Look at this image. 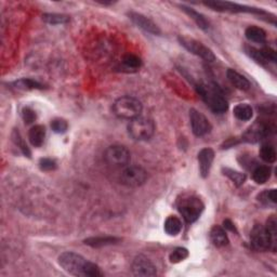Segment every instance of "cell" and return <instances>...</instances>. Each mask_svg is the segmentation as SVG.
Wrapping results in <instances>:
<instances>
[{"instance_id":"cell-30","label":"cell","mask_w":277,"mask_h":277,"mask_svg":"<svg viewBox=\"0 0 277 277\" xmlns=\"http://www.w3.org/2000/svg\"><path fill=\"white\" fill-rule=\"evenodd\" d=\"M188 257V250L186 248H183V247H178L176 248L175 250H173L170 256H169V260L171 263H179L183 261V260H185Z\"/></svg>"},{"instance_id":"cell-9","label":"cell","mask_w":277,"mask_h":277,"mask_svg":"<svg viewBox=\"0 0 277 277\" xmlns=\"http://www.w3.org/2000/svg\"><path fill=\"white\" fill-rule=\"evenodd\" d=\"M104 159L110 166L116 168L126 167L130 161V152L123 145H111L105 151Z\"/></svg>"},{"instance_id":"cell-3","label":"cell","mask_w":277,"mask_h":277,"mask_svg":"<svg viewBox=\"0 0 277 277\" xmlns=\"http://www.w3.org/2000/svg\"><path fill=\"white\" fill-rule=\"evenodd\" d=\"M142 110V103L133 96H122L113 104L114 114L119 118L129 119V121L139 117Z\"/></svg>"},{"instance_id":"cell-38","label":"cell","mask_w":277,"mask_h":277,"mask_svg":"<svg viewBox=\"0 0 277 277\" xmlns=\"http://www.w3.org/2000/svg\"><path fill=\"white\" fill-rule=\"evenodd\" d=\"M39 167L43 171H51L57 168V162L50 158H42L39 161Z\"/></svg>"},{"instance_id":"cell-35","label":"cell","mask_w":277,"mask_h":277,"mask_svg":"<svg viewBox=\"0 0 277 277\" xmlns=\"http://www.w3.org/2000/svg\"><path fill=\"white\" fill-rule=\"evenodd\" d=\"M265 227H267V230L268 232L270 233V235L271 237H272V241L274 242V244L276 245V241H277V222H276V218L274 215L271 216V218L267 221V225H265Z\"/></svg>"},{"instance_id":"cell-29","label":"cell","mask_w":277,"mask_h":277,"mask_svg":"<svg viewBox=\"0 0 277 277\" xmlns=\"http://www.w3.org/2000/svg\"><path fill=\"white\" fill-rule=\"evenodd\" d=\"M123 63L124 64V66L130 69H138L142 66V60L132 53L126 54L123 58Z\"/></svg>"},{"instance_id":"cell-25","label":"cell","mask_w":277,"mask_h":277,"mask_svg":"<svg viewBox=\"0 0 277 277\" xmlns=\"http://www.w3.org/2000/svg\"><path fill=\"white\" fill-rule=\"evenodd\" d=\"M271 177V169L268 166H258L252 172V179L257 184H264Z\"/></svg>"},{"instance_id":"cell-8","label":"cell","mask_w":277,"mask_h":277,"mask_svg":"<svg viewBox=\"0 0 277 277\" xmlns=\"http://www.w3.org/2000/svg\"><path fill=\"white\" fill-rule=\"evenodd\" d=\"M251 245L253 249L258 251H267V250H276V245L272 241L270 233L267 227L263 225H254L250 234Z\"/></svg>"},{"instance_id":"cell-17","label":"cell","mask_w":277,"mask_h":277,"mask_svg":"<svg viewBox=\"0 0 277 277\" xmlns=\"http://www.w3.org/2000/svg\"><path fill=\"white\" fill-rule=\"evenodd\" d=\"M30 142L35 148H39L45 142L46 139V128L42 124H36L31 127L29 132Z\"/></svg>"},{"instance_id":"cell-34","label":"cell","mask_w":277,"mask_h":277,"mask_svg":"<svg viewBox=\"0 0 277 277\" xmlns=\"http://www.w3.org/2000/svg\"><path fill=\"white\" fill-rule=\"evenodd\" d=\"M51 128L53 130V132L64 133V132L67 131L68 123L63 118H56L51 122Z\"/></svg>"},{"instance_id":"cell-31","label":"cell","mask_w":277,"mask_h":277,"mask_svg":"<svg viewBox=\"0 0 277 277\" xmlns=\"http://www.w3.org/2000/svg\"><path fill=\"white\" fill-rule=\"evenodd\" d=\"M12 140H13V142L15 143V145L18 146V148H20V150L22 151V153H23L27 157H31V151L29 149V146L25 144L23 138L21 137V134H20L18 130H14V131H13Z\"/></svg>"},{"instance_id":"cell-24","label":"cell","mask_w":277,"mask_h":277,"mask_svg":"<svg viewBox=\"0 0 277 277\" xmlns=\"http://www.w3.org/2000/svg\"><path fill=\"white\" fill-rule=\"evenodd\" d=\"M260 157L268 164H273L276 161V150L271 143H264L260 148Z\"/></svg>"},{"instance_id":"cell-11","label":"cell","mask_w":277,"mask_h":277,"mask_svg":"<svg viewBox=\"0 0 277 277\" xmlns=\"http://www.w3.org/2000/svg\"><path fill=\"white\" fill-rule=\"evenodd\" d=\"M179 41H180L181 46L185 48L188 52H191V53L195 54V56L202 58L203 60H205V61L214 62L215 60V56L213 52V50L209 49L208 47H206L204 43H202L196 39L180 36L179 37Z\"/></svg>"},{"instance_id":"cell-33","label":"cell","mask_w":277,"mask_h":277,"mask_svg":"<svg viewBox=\"0 0 277 277\" xmlns=\"http://www.w3.org/2000/svg\"><path fill=\"white\" fill-rule=\"evenodd\" d=\"M259 202L262 204L268 205L269 203L275 205L277 203V196H276V189H270V191H265L262 194H260L258 196Z\"/></svg>"},{"instance_id":"cell-12","label":"cell","mask_w":277,"mask_h":277,"mask_svg":"<svg viewBox=\"0 0 277 277\" xmlns=\"http://www.w3.org/2000/svg\"><path fill=\"white\" fill-rule=\"evenodd\" d=\"M189 121H191L193 133L196 137H204V135L208 134L211 131V129H213V126H211L208 118L197 110H195V108H192L189 111Z\"/></svg>"},{"instance_id":"cell-20","label":"cell","mask_w":277,"mask_h":277,"mask_svg":"<svg viewBox=\"0 0 277 277\" xmlns=\"http://www.w3.org/2000/svg\"><path fill=\"white\" fill-rule=\"evenodd\" d=\"M181 9L189 16V18L195 21V23L198 25V27H200V29L204 31H209V29H210L209 21L206 19L202 13L197 12L196 10H194L192 8L186 7V5H181Z\"/></svg>"},{"instance_id":"cell-37","label":"cell","mask_w":277,"mask_h":277,"mask_svg":"<svg viewBox=\"0 0 277 277\" xmlns=\"http://www.w3.org/2000/svg\"><path fill=\"white\" fill-rule=\"evenodd\" d=\"M260 51H261L263 58L265 59V61H267L268 63L276 62V52L274 49H272L271 47H264L262 49H260Z\"/></svg>"},{"instance_id":"cell-27","label":"cell","mask_w":277,"mask_h":277,"mask_svg":"<svg viewBox=\"0 0 277 277\" xmlns=\"http://www.w3.org/2000/svg\"><path fill=\"white\" fill-rule=\"evenodd\" d=\"M15 88L21 90H32V89H42L43 87L41 84L36 80H32L30 78H22L20 80H16L14 83Z\"/></svg>"},{"instance_id":"cell-10","label":"cell","mask_w":277,"mask_h":277,"mask_svg":"<svg viewBox=\"0 0 277 277\" xmlns=\"http://www.w3.org/2000/svg\"><path fill=\"white\" fill-rule=\"evenodd\" d=\"M148 180V172L139 166L126 167L121 173V182L128 187H139Z\"/></svg>"},{"instance_id":"cell-1","label":"cell","mask_w":277,"mask_h":277,"mask_svg":"<svg viewBox=\"0 0 277 277\" xmlns=\"http://www.w3.org/2000/svg\"><path fill=\"white\" fill-rule=\"evenodd\" d=\"M59 264L65 272L80 277H100L103 276L100 268L93 262L86 260L80 254L66 251L59 257Z\"/></svg>"},{"instance_id":"cell-13","label":"cell","mask_w":277,"mask_h":277,"mask_svg":"<svg viewBox=\"0 0 277 277\" xmlns=\"http://www.w3.org/2000/svg\"><path fill=\"white\" fill-rule=\"evenodd\" d=\"M132 274L134 276H155L157 274V270L154 263L151 261L149 258H146L145 256H140L135 257L132 265H131Z\"/></svg>"},{"instance_id":"cell-22","label":"cell","mask_w":277,"mask_h":277,"mask_svg":"<svg viewBox=\"0 0 277 277\" xmlns=\"http://www.w3.org/2000/svg\"><path fill=\"white\" fill-rule=\"evenodd\" d=\"M164 229L169 236H177L182 230V222L178 216L170 215L165 221Z\"/></svg>"},{"instance_id":"cell-32","label":"cell","mask_w":277,"mask_h":277,"mask_svg":"<svg viewBox=\"0 0 277 277\" xmlns=\"http://www.w3.org/2000/svg\"><path fill=\"white\" fill-rule=\"evenodd\" d=\"M245 51H246L248 56L250 57L252 60H254V61H256L257 63L261 64V65H264V64L268 63L267 61H265V59L263 58L262 53H261V51L259 50V49H256L253 47H250V46H247V47H245Z\"/></svg>"},{"instance_id":"cell-28","label":"cell","mask_w":277,"mask_h":277,"mask_svg":"<svg viewBox=\"0 0 277 277\" xmlns=\"http://www.w3.org/2000/svg\"><path fill=\"white\" fill-rule=\"evenodd\" d=\"M42 20L48 24L58 25V24L67 23L69 21V16L65 14H59V13H45L42 15Z\"/></svg>"},{"instance_id":"cell-6","label":"cell","mask_w":277,"mask_h":277,"mask_svg":"<svg viewBox=\"0 0 277 277\" xmlns=\"http://www.w3.org/2000/svg\"><path fill=\"white\" fill-rule=\"evenodd\" d=\"M206 7L213 9L219 12H232V13H252L261 16H270L271 14L265 12L262 9L248 7V5H242L231 1H220V0H213V1H205Z\"/></svg>"},{"instance_id":"cell-4","label":"cell","mask_w":277,"mask_h":277,"mask_svg":"<svg viewBox=\"0 0 277 277\" xmlns=\"http://www.w3.org/2000/svg\"><path fill=\"white\" fill-rule=\"evenodd\" d=\"M204 208L205 205L202 199L194 195L183 196L178 202V209L187 223H193L196 221L202 215Z\"/></svg>"},{"instance_id":"cell-26","label":"cell","mask_w":277,"mask_h":277,"mask_svg":"<svg viewBox=\"0 0 277 277\" xmlns=\"http://www.w3.org/2000/svg\"><path fill=\"white\" fill-rule=\"evenodd\" d=\"M222 171H223V175L229 178L236 186L243 185V184L246 181V176L244 175V173L238 172L236 170H233V169H231V168H223Z\"/></svg>"},{"instance_id":"cell-14","label":"cell","mask_w":277,"mask_h":277,"mask_svg":"<svg viewBox=\"0 0 277 277\" xmlns=\"http://www.w3.org/2000/svg\"><path fill=\"white\" fill-rule=\"evenodd\" d=\"M128 16L135 25L140 27V29H142L143 31H145L146 32H150V34H153V35L161 34L159 27L157 26L151 19L146 18L145 15L131 11V12L128 13Z\"/></svg>"},{"instance_id":"cell-23","label":"cell","mask_w":277,"mask_h":277,"mask_svg":"<svg viewBox=\"0 0 277 277\" xmlns=\"http://www.w3.org/2000/svg\"><path fill=\"white\" fill-rule=\"evenodd\" d=\"M233 114H234V116L238 119V121L248 122L252 118L253 110L249 104H246V103H241V104H237L234 107V110H233Z\"/></svg>"},{"instance_id":"cell-7","label":"cell","mask_w":277,"mask_h":277,"mask_svg":"<svg viewBox=\"0 0 277 277\" xmlns=\"http://www.w3.org/2000/svg\"><path fill=\"white\" fill-rule=\"evenodd\" d=\"M275 132V124L265 121H257L242 135V141L247 143H258Z\"/></svg>"},{"instance_id":"cell-18","label":"cell","mask_w":277,"mask_h":277,"mask_svg":"<svg viewBox=\"0 0 277 277\" xmlns=\"http://www.w3.org/2000/svg\"><path fill=\"white\" fill-rule=\"evenodd\" d=\"M210 240L215 247H225L229 244V237L226 232L219 225H215L210 231Z\"/></svg>"},{"instance_id":"cell-15","label":"cell","mask_w":277,"mask_h":277,"mask_svg":"<svg viewBox=\"0 0 277 277\" xmlns=\"http://www.w3.org/2000/svg\"><path fill=\"white\" fill-rule=\"evenodd\" d=\"M198 164H199V171L203 178H207L209 176V172L213 166V162L215 159V152L213 149L206 148L203 149L198 153Z\"/></svg>"},{"instance_id":"cell-5","label":"cell","mask_w":277,"mask_h":277,"mask_svg":"<svg viewBox=\"0 0 277 277\" xmlns=\"http://www.w3.org/2000/svg\"><path fill=\"white\" fill-rule=\"evenodd\" d=\"M155 123L151 118L139 116L128 124V133L135 141L150 140L154 135Z\"/></svg>"},{"instance_id":"cell-21","label":"cell","mask_w":277,"mask_h":277,"mask_svg":"<svg viewBox=\"0 0 277 277\" xmlns=\"http://www.w3.org/2000/svg\"><path fill=\"white\" fill-rule=\"evenodd\" d=\"M246 38L249 41L257 42V43H263L267 40V32L261 27L258 26H249L245 31Z\"/></svg>"},{"instance_id":"cell-39","label":"cell","mask_w":277,"mask_h":277,"mask_svg":"<svg viewBox=\"0 0 277 277\" xmlns=\"http://www.w3.org/2000/svg\"><path fill=\"white\" fill-rule=\"evenodd\" d=\"M223 226H224L225 230H229V231H231V232L237 233V231H236V229H235V225L233 224V222H232L231 220H229V219H226V220L223 221Z\"/></svg>"},{"instance_id":"cell-36","label":"cell","mask_w":277,"mask_h":277,"mask_svg":"<svg viewBox=\"0 0 277 277\" xmlns=\"http://www.w3.org/2000/svg\"><path fill=\"white\" fill-rule=\"evenodd\" d=\"M22 117H23V121L25 122V123H34L37 119V114L36 112L32 110L31 107L30 106H25L22 111Z\"/></svg>"},{"instance_id":"cell-2","label":"cell","mask_w":277,"mask_h":277,"mask_svg":"<svg viewBox=\"0 0 277 277\" xmlns=\"http://www.w3.org/2000/svg\"><path fill=\"white\" fill-rule=\"evenodd\" d=\"M198 94L211 111L216 114H223L229 110V103L223 96V92L213 83H203L196 86Z\"/></svg>"},{"instance_id":"cell-19","label":"cell","mask_w":277,"mask_h":277,"mask_svg":"<svg viewBox=\"0 0 277 277\" xmlns=\"http://www.w3.org/2000/svg\"><path fill=\"white\" fill-rule=\"evenodd\" d=\"M119 238L113 237V236H97V237H90L85 240V244L90 247L93 248H100V247H105L113 245V244L118 243Z\"/></svg>"},{"instance_id":"cell-16","label":"cell","mask_w":277,"mask_h":277,"mask_svg":"<svg viewBox=\"0 0 277 277\" xmlns=\"http://www.w3.org/2000/svg\"><path fill=\"white\" fill-rule=\"evenodd\" d=\"M226 77L227 79L230 80V83L235 87V88L243 90V91H247L250 89V81H249L245 76H243L242 74H240L236 70L229 68L226 70Z\"/></svg>"}]
</instances>
